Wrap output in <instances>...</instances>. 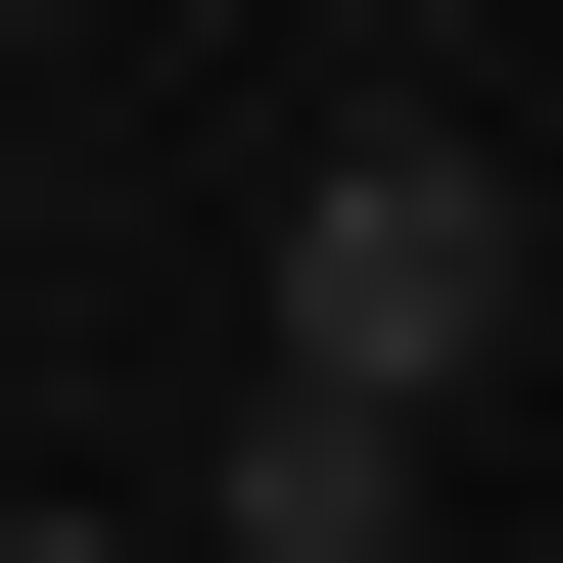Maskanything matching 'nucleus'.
Returning a JSON list of instances; mask_svg holds the SVG:
<instances>
[{"mask_svg":"<svg viewBox=\"0 0 563 563\" xmlns=\"http://www.w3.org/2000/svg\"><path fill=\"white\" fill-rule=\"evenodd\" d=\"M235 563H422V422H329V376H235V470H188Z\"/></svg>","mask_w":563,"mask_h":563,"instance_id":"nucleus-2","label":"nucleus"},{"mask_svg":"<svg viewBox=\"0 0 563 563\" xmlns=\"http://www.w3.org/2000/svg\"><path fill=\"white\" fill-rule=\"evenodd\" d=\"M282 376H329V422H470V376H517V141H470V95H329V141H282Z\"/></svg>","mask_w":563,"mask_h":563,"instance_id":"nucleus-1","label":"nucleus"},{"mask_svg":"<svg viewBox=\"0 0 563 563\" xmlns=\"http://www.w3.org/2000/svg\"><path fill=\"white\" fill-rule=\"evenodd\" d=\"M0 563H141V517H0Z\"/></svg>","mask_w":563,"mask_h":563,"instance_id":"nucleus-3","label":"nucleus"}]
</instances>
